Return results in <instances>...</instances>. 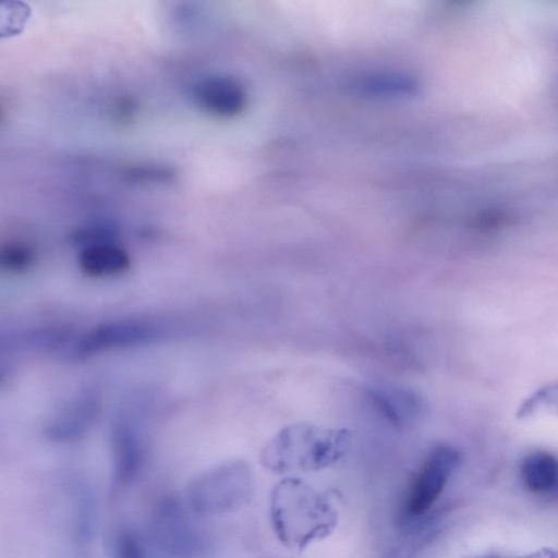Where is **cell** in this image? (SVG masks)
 Segmentation results:
<instances>
[{"label": "cell", "mask_w": 558, "mask_h": 558, "mask_svg": "<svg viewBox=\"0 0 558 558\" xmlns=\"http://www.w3.org/2000/svg\"><path fill=\"white\" fill-rule=\"evenodd\" d=\"M269 515L279 542L291 550H303L332 533L338 509L326 493L298 477H286L272 488Z\"/></svg>", "instance_id": "6da1fadb"}, {"label": "cell", "mask_w": 558, "mask_h": 558, "mask_svg": "<svg viewBox=\"0 0 558 558\" xmlns=\"http://www.w3.org/2000/svg\"><path fill=\"white\" fill-rule=\"evenodd\" d=\"M350 442L345 428L293 424L280 429L264 446L260 462L277 474L316 472L338 462Z\"/></svg>", "instance_id": "7a4b0ae2"}, {"label": "cell", "mask_w": 558, "mask_h": 558, "mask_svg": "<svg viewBox=\"0 0 558 558\" xmlns=\"http://www.w3.org/2000/svg\"><path fill=\"white\" fill-rule=\"evenodd\" d=\"M253 489L250 466L236 460L215 466L192 480L186 488V499L197 513H226L247 504Z\"/></svg>", "instance_id": "3957f363"}, {"label": "cell", "mask_w": 558, "mask_h": 558, "mask_svg": "<svg viewBox=\"0 0 558 558\" xmlns=\"http://www.w3.org/2000/svg\"><path fill=\"white\" fill-rule=\"evenodd\" d=\"M460 457L449 446H437L426 456L407 492L403 510L409 518L425 514L438 500Z\"/></svg>", "instance_id": "277c9868"}, {"label": "cell", "mask_w": 558, "mask_h": 558, "mask_svg": "<svg viewBox=\"0 0 558 558\" xmlns=\"http://www.w3.org/2000/svg\"><path fill=\"white\" fill-rule=\"evenodd\" d=\"M158 327L145 320L124 319L96 327L83 336L73 348L77 355H88L102 350L149 341Z\"/></svg>", "instance_id": "5b68a950"}, {"label": "cell", "mask_w": 558, "mask_h": 558, "mask_svg": "<svg viewBox=\"0 0 558 558\" xmlns=\"http://www.w3.org/2000/svg\"><path fill=\"white\" fill-rule=\"evenodd\" d=\"M192 95L202 111L217 118H232L242 112L246 104L241 84L227 76H210L197 82Z\"/></svg>", "instance_id": "8992f818"}, {"label": "cell", "mask_w": 558, "mask_h": 558, "mask_svg": "<svg viewBox=\"0 0 558 558\" xmlns=\"http://www.w3.org/2000/svg\"><path fill=\"white\" fill-rule=\"evenodd\" d=\"M97 401L84 392L66 404L48 424L47 436L53 441H70L85 433L93 421Z\"/></svg>", "instance_id": "52a82bcc"}, {"label": "cell", "mask_w": 558, "mask_h": 558, "mask_svg": "<svg viewBox=\"0 0 558 558\" xmlns=\"http://www.w3.org/2000/svg\"><path fill=\"white\" fill-rule=\"evenodd\" d=\"M113 476L118 484L124 485L137 474L143 448L135 428L126 422L116 425L112 433Z\"/></svg>", "instance_id": "ba28073f"}, {"label": "cell", "mask_w": 558, "mask_h": 558, "mask_svg": "<svg viewBox=\"0 0 558 558\" xmlns=\"http://www.w3.org/2000/svg\"><path fill=\"white\" fill-rule=\"evenodd\" d=\"M78 265L87 276L108 277L124 272L130 266V257L122 247L105 242L85 246Z\"/></svg>", "instance_id": "9c48e42d"}, {"label": "cell", "mask_w": 558, "mask_h": 558, "mask_svg": "<svg viewBox=\"0 0 558 558\" xmlns=\"http://www.w3.org/2000/svg\"><path fill=\"white\" fill-rule=\"evenodd\" d=\"M521 478L530 492L549 493L558 487V460L543 451L530 453L521 464Z\"/></svg>", "instance_id": "30bf717a"}, {"label": "cell", "mask_w": 558, "mask_h": 558, "mask_svg": "<svg viewBox=\"0 0 558 558\" xmlns=\"http://www.w3.org/2000/svg\"><path fill=\"white\" fill-rule=\"evenodd\" d=\"M371 397L378 409L392 422L402 423L413 417L418 409L414 396L403 390L377 389L372 391Z\"/></svg>", "instance_id": "8fae6325"}, {"label": "cell", "mask_w": 558, "mask_h": 558, "mask_svg": "<svg viewBox=\"0 0 558 558\" xmlns=\"http://www.w3.org/2000/svg\"><path fill=\"white\" fill-rule=\"evenodd\" d=\"M33 262L34 253L27 245L11 243L1 248L0 264L10 271H24Z\"/></svg>", "instance_id": "7c38bea8"}, {"label": "cell", "mask_w": 558, "mask_h": 558, "mask_svg": "<svg viewBox=\"0 0 558 558\" xmlns=\"http://www.w3.org/2000/svg\"><path fill=\"white\" fill-rule=\"evenodd\" d=\"M113 558H145L140 541L128 531L120 532L113 545Z\"/></svg>", "instance_id": "4fadbf2b"}, {"label": "cell", "mask_w": 558, "mask_h": 558, "mask_svg": "<svg viewBox=\"0 0 558 558\" xmlns=\"http://www.w3.org/2000/svg\"><path fill=\"white\" fill-rule=\"evenodd\" d=\"M134 111V104L130 99H121L117 106L116 116L120 120H124L130 117V113Z\"/></svg>", "instance_id": "5bb4252c"}, {"label": "cell", "mask_w": 558, "mask_h": 558, "mask_svg": "<svg viewBox=\"0 0 558 558\" xmlns=\"http://www.w3.org/2000/svg\"><path fill=\"white\" fill-rule=\"evenodd\" d=\"M526 558H558V551L555 549L543 548L533 553Z\"/></svg>", "instance_id": "9a60e30c"}, {"label": "cell", "mask_w": 558, "mask_h": 558, "mask_svg": "<svg viewBox=\"0 0 558 558\" xmlns=\"http://www.w3.org/2000/svg\"><path fill=\"white\" fill-rule=\"evenodd\" d=\"M526 558V557H525Z\"/></svg>", "instance_id": "2e32d148"}]
</instances>
